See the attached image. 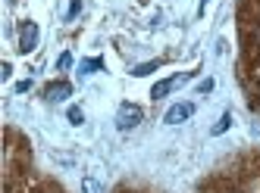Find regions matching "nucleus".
Masks as SVG:
<instances>
[{"instance_id": "8", "label": "nucleus", "mask_w": 260, "mask_h": 193, "mask_svg": "<svg viewBox=\"0 0 260 193\" xmlns=\"http://www.w3.org/2000/svg\"><path fill=\"white\" fill-rule=\"evenodd\" d=\"M160 69V60H151V63H138L135 69H132V75L135 78H144V75H151V72H157Z\"/></svg>"}, {"instance_id": "15", "label": "nucleus", "mask_w": 260, "mask_h": 193, "mask_svg": "<svg viewBox=\"0 0 260 193\" xmlns=\"http://www.w3.org/2000/svg\"><path fill=\"white\" fill-rule=\"evenodd\" d=\"M10 75H13V66H10V63H4V69H0V78H4V81H7V78H10Z\"/></svg>"}, {"instance_id": "6", "label": "nucleus", "mask_w": 260, "mask_h": 193, "mask_svg": "<svg viewBox=\"0 0 260 193\" xmlns=\"http://www.w3.org/2000/svg\"><path fill=\"white\" fill-rule=\"evenodd\" d=\"M94 72H104V60H101V56H91V60H82V66H79V75H94Z\"/></svg>"}, {"instance_id": "5", "label": "nucleus", "mask_w": 260, "mask_h": 193, "mask_svg": "<svg viewBox=\"0 0 260 193\" xmlns=\"http://www.w3.org/2000/svg\"><path fill=\"white\" fill-rule=\"evenodd\" d=\"M170 90H176V81L173 78H163V81H157L154 87H151V100H163Z\"/></svg>"}, {"instance_id": "13", "label": "nucleus", "mask_w": 260, "mask_h": 193, "mask_svg": "<svg viewBox=\"0 0 260 193\" xmlns=\"http://www.w3.org/2000/svg\"><path fill=\"white\" fill-rule=\"evenodd\" d=\"M82 13V0H72V4H69V13H66V19H76Z\"/></svg>"}, {"instance_id": "1", "label": "nucleus", "mask_w": 260, "mask_h": 193, "mask_svg": "<svg viewBox=\"0 0 260 193\" xmlns=\"http://www.w3.org/2000/svg\"><path fill=\"white\" fill-rule=\"evenodd\" d=\"M141 119H144V109H141V106H135V103H122L119 112H116V128H119V131H132V128L141 125Z\"/></svg>"}, {"instance_id": "14", "label": "nucleus", "mask_w": 260, "mask_h": 193, "mask_svg": "<svg viewBox=\"0 0 260 193\" xmlns=\"http://www.w3.org/2000/svg\"><path fill=\"white\" fill-rule=\"evenodd\" d=\"M28 90H31V78H25V81L16 84V93H28Z\"/></svg>"}, {"instance_id": "2", "label": "nucleus", "mask_w": 260, "mask_h": 193, "mask_svg": "<svg viewBox=\"0 0 260 193\" xmlns=\"http://www.w3.org/2000/svg\"><path fill=\"white\" fill-rule=\"evenodd\" d=\"M35 47H38V25L31 19H25L19 28V53H31Z\"/></svg>"}, {"instance_id": "3", "label": "nucleus", "mask_w": 260, "mask_h": 193, "mask_svg": "<svg viewBox=\"0 0 260 193\" xmlns=\"http://www.w3.org/2000/svg\"><path fill=\"white\" fill-rule=\"evenodd\" d=\"M191 115H194V106H191V103H176V106L166 109L163 122H166V125H182V122H188Z\"/></svg>"}, {"instance_id": "4", "label": "nucleus", "mask_w": 260, "mask_h": 193, "mask_svg": "<svg viewBox=\"0 0 260 193\" xmlns=\"http://www.w3.org/2000/svg\"><path fill=\"white\" fill-rule=\"evenodd\" d=\"M44 96H47L50 103H63V100H69V96H72V84L69 81H53V84H47Z\"/></svg>"}, {"instance_id": "7", "label": "nucleus", "mask_w": 260, "mask_h": 193, "mask_svg": "<svg viewBox=\"0 0 260 193\" xmlns=\"http://www.w3.org/2000/svg\"><path fill=\"white\" fill-rule=\"evenodd\" d=\"M229 128H232V112L226 109V112H222V115H219V122H216V125L210 128V134H213V137H219V134H226Z\"/></svg>"}, {"instance_id": "9", "label": "nucleus", "mask_w": 260, "mask_h": 193, "mask_svg": "<svg viewBox=\"0 0 260 193\" xmlns=\"http://www.w3.org/2000/svg\"><path fill=\"white\" fill-rule=\"evenodd\" d=\"M82 193H107V190H104V184H101L98 178L85 175V178H82Z\"/></svg>"}, {"instance_id": "12", "label": "nucleus", "mask_w": 260, "mask_h": 193, "mask_svg": "<svg viewBox=\"0 0 260 193\" xmlns=\"http://www.w3.org/2000/svg\"><path fill=\"white\" fill-rule=\"evenodd\" d=\"M69 66H72V53H60V60H57V69H63V72H66Z\"/></svg>"}, {"instance_id": "11", "label": "nucleus", "mask_w": 260, "mask_h": 193, "mask_svg": "<svg viewBox=\"0 0 260 193\" xmlns=\"http://www.w3.org/2000/svg\"><path fill=\"white\" fill-rule=\"evenodd\" d=\"M213 87H216V81H213V78H204V81L198 84V93H210Z\"/></svg>"}, {"instance_id": "16", "label": "nucleus", "mask_w": 260, "mask_h": 193, "mask_svg": "<svg viewBox=\"0 0 260 193\" xmlns=\"http://www.w3.org/2000/svg\"><path fill=\"white\" fill-rule=\"evenodd\" d=\"M207 4H210V0H201V7H198V13H204V10H207Z\"/></svg>"}, {"instance_id": "10", "label": "nucleus", "mask_w": 260, "mask_h": 193, "mask_svg": "<svg viewBox=\"0 0 260 193\" xmlns=\"http://www.w3.org/2000/svg\"><path fill=\"white\" fill-rule=\"evenodd\" d=\"M66 119H69V125H85V112H82V106H69V112H66Z\"/></svg>"}, {"instance_id": "17", "label": "nucleus", "mask_w": 260, "mask_h": 193, "mask_svg": "<svg viewBox=\"0 0 260 193\" xmlns=\"http://www.w3.org/2000/svg\"><path fill=\"white\" fill-rule=\"evenodd\" d=\"M7 7H16V0H7Z\"/></svg>"}]
</instances>
